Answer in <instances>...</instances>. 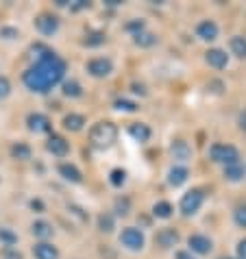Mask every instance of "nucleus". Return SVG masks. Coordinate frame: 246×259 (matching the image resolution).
Returning <instances> with one entry per match:
<instances>
[{
    "label": "nucleus",
    "instance_id": "obj_5",
    "mask_svg": "<svg viewBox=\"0 0 246 259\" xmlns=\"http://www.w3.org/2000/svg\"><path fill=\"white\" fill-rule=\"evenodd\" d=\"M120 244L127 246L129 250H142L144 244H146V237H144L140 229L127 227V229H122V233H120Z\"/></svg>",
    "mask_w": 246,
    "mask_h": 259
},
{
    "label": "nucleus",
    "instance_id": "obj_39",
    "mask_svg": "<svg viewBox=\"0 0 246 259\" xmlns=\"http://www.w3.org/2000/svg\"><path fill=\"white\" fill-rule=\"evenodd\" d=\"M31 207H33V209H44V205H42V200H31Z\"/></svg>",
    "mask_w": 246,
    "mask_h": 259
},
{
    "label": "nucleus",
    "instance_id": "obj_17",
    "mask_svg": "<svg viewBox=\"0 0 246 259\" xmlns=\"http://www.w3.org/2000/svg\"><path fill=\"white\" fill-rule=\"evenodd\" d=\"M129 135L135 140V142H140V144H144V142H148L150 140V126L148 124H144V122H135V124H131L129 126Z\"/></svg>",
    "mask_w": 246,
    "mask_h": 259
},
{
    "label": "nucleus",
    "instance_id": "obj_28",
    "mask_svg": "<svg viewBox=\"0 0 246 259\" xmlns=\"http://www.w3.org/2000/svg\"><path fill=\"white\" fill-rule=\"evenodd\" d=\"M111 185L113 188H122L125 185V181H127V172L125 170H120V168H115V170H111Z\"/></svg>",
    "mask_w": 246,
    "mask_h": 259
},
{
    "label": "nucleus",
    "instance_id": "obj_21",
    "mask_svg": "<svg viewBox=\"0 0 246 259\" xmlns=\"http://www.w3.org/2000/svg\"><path fill=\"white\" fill-rule=\"evenodd\" d=\"M85 124V118L81 116V113H68L66 118H63V128L66 131H72V133H76V131H81Z\"/></svg>",
    "mask_w": 246,
    "mask_h": 259
},
{
    "label": "nucleus",
    "instance_id": "obj_35",
    "mask_svg": "<svg viewBox=\"0 0 246 259\" xmlns=\"http://www.w3.org/2000/svg\"><path fill=\"white\" fill-rule=\"evenodd\" d=\"M237 259H246V237L237 242Z\"/></svg>",
    "mask_w": 246,
    "mask_h": 259
},
{
    "label": "nucleus",
    "instance_id": "obj_30",
    "mask_svg": "<svg viewBox=\"0 0 246 259\" xmlns=\"http://www.w3.org/2000/svg\"><path fill=\"white\" fill-rule=\"evenodd\" d=\"M233 220H235V225H237V227L246 229V203L240 205V207H237V209L233 211Z\"/></svg>",
    "mask_w": 246,
    "mask_h": 259
},
{
    "label": "nucleus",
    "instance_id": "obj_38",
    "mask_svg": "<svg viewBox=\"0 0 246 259\" xmlns=\"http://www.w3.org/2000/svg\"><path fill=\"white\" fill-rule=\"evenodd\" d=\"M177 259H196V257H192L190 250H179V253H177Z\"/></svg>",
    "mask_w": 246,
    "mask_h": 259
},
{
    "label": "nucleus",
    "instance_id": "obj_22",
    "mask_svg": "<svg viewBox=\"0 0 246 259\" xmlns=\"http://www.w3.org/2000/svg\"><path fill=\"white\" fill-rule=\"evenodd\" d=\"M229 48L237 59H246V37H242V35H233V37L229 39Z\"/></svg>",
    "mask_w": 246,
    "mask_h": 259
},
{
    "label": "nucleus",
    "instance_id": "obj_23",
    "mask_svg": "<svg viewBox=\"0 0 246 259\" xmlns=\"http://www.w3.org/2000/svg\"><path fill=\"white\" fill-rule=\"evenodd\" d=\"M133 41H135L137 46H142V48H150V46L157 44V35L155 33H148V31H137L133 35Z\"/></svg>",
    "mask_w": 246,
    "mask_h": 259
},
{
    "label": "nucleus",
    "instance_id": "obj_34",
    "mask_svg": "<svg viewBox=\"0 0 246 259\" xmlns=\"http://www.w3.org/2000/svg\"><path fill=\"white\" fill-rule=\"evenodd\" d=\"M0 37L13 39V37H18V31H16V28H0Z\"/></svg>",
    "mask_w": 246,
    "mask_h": 259
},
{
    "label": "nucleus",
    "instance_id": "obj_13",
    "mask_svg": "<svg viewBox=\"0 0 246 259\" xmlns=\"http://www.w3.org/2000/svg\"><path fill=\"white\" fill-rule=\"evenodd\" d=\"M224 179L231 183H240L246 179V163L244 161H237V163H231V165H224Z\"/></svg>",
    "mask_w": 246,
    "mask_h": 259
},
{
    "label": "nucleus",
    "instance_id": "obj_36",
    "mask_svg": "<svg viewBox=\"0 0 246 259\" xmlns=\"http://www.w3.org/2000/svg\"><path fill=\"white\" fill-rule=\"evenodd\" d=\"M237 124H240V128H242L244 133H246V109L240 113V118H237Z\"/></svg>",
    "mask_w": 246,
    "mask_h": 259
},
{
    "label": "nucleus",
    "instance_id": "obj_19",
    "mask_svg": "<svg viewBox=\"0 0 246 259\" xmlns=\"http://www.w3.org/2000/svg\"><path fill=\"white\" fill-rule=\"evenodd\" d=\"M59 175L66 179V181H70V183H81L83 181L81 170H78L76 165H72V163H61L59 165Z\"/></svg>",
    "mask_w": 246,
    "mask_h": 259
},
{
    "label": "nucleus",
    "instance_id": "obj_15",
    "mask_svg": "<svg viewBox=\"0 0 246 259\" xmlns=\"http://www.w3.org/2000/svg\"><path fill=\"white\" fill-rule=\"evenodd\" d=\"M196 35L202 41H214L218 37V24H216L214 20H205V22H200L196 26Z\"/></svg>",
    "mask_w": 246,
    "mask_h": 259
},
{
    "label": "nucleus",
    "instance_id": "obj_18",
    "mask_svg": "<svg viewBox=\"0 0 246 259\" xmlns=\"http://www.w3.org/2000/svg\"><path fill=\"white\" fill-rule=\"evenodd\" d=\"M187 177H190V170H187L185 165H172L168 172V183L179 188V185H183L187 181Z\"/></svg>",
    "mask_w": 246,
    "mask_h": 259
},
{
    "label": "nucleus",
    "instance_id": "obj_4",
    "mask_svg": "<svg viewBox=\"0 0 246 259\" xmlns=\"http://www.w3.org/2000/svg\"><path fill=\"white\" fill-rule=\"evenodd\" d=\"M202 203H205V194L200 190H190L183 194V198H181V203H179V209L185 218H190V215H194L200 209Z\"/></svg>",
    "mask_w": 246,
    "mask_h": 259
},
{
    "label": "nucleus",
    "instance_id": "obj_24",
    "mask_svg": "<svg viewBox=\"0 0 246 259\" xmlns=\"http://www.w3.org/2000/svg\"><path fill=\"white\" fill-rule=\"evenodd\" d=\"M172 205L168 203V200H159V203H155L153 205V215L155 218H161V220H166V218H170L172 215Z\"/></svg>",
    "mask_w": 246,
    "mask_h": 259
},
{
    "label": "nucleus",
    "instance_id": "obj_11",
    "mask_svg": "<svg viewBox=\"0 0 246 259\" xmlns=\"http://www.w3.org/2000/svg\"><path fill=\"white\" fill-rule=\"evenodd\" d=\"M26 124H28V131L33 133H48L50 131V120L44 113H31L26 118Z\"/></svg>",
    "mask_w": 246,
    "mask_h": 259
},
{
    "label": "nucleus",
    "instance_id": "obj_41",
    "mask_svg": "<svg viewBox=\"0 0 246 259\" xmlns=\"http://www.w3.org/2000/svg\"><path fill=\"white\" fill-rule=\"evenodd\" d=\"M224 259H233V257H224Z\"/></svg>",
    "mask_w": 246,
    "mask_h": 259
},
{
    "label": "nucleus",
    "instance_id": "obj_6",
    "mask_svg": "<svg viewBox=\"0 0 246 259\" xmlns=\"http://www.w3.org/2000/svg\"><path fill=\"white\" fill-rule=\"evenodd\" d=\"M88 72L94 78H105L113 72V63L105 57H96V59H90L88 61Z\"/></svg>",
    "mask_w": 246,
    "mask_h": 259
},
{
    "label": "nucleus",
    "instance_id": "obj_14",
    "mask_svg": "<svg viewBox=\"0 0 246 259\" xmlns=\"http://www.w3.org/2000/svg\"><path fill=\"white\" fill-rule=\"evenodd\" d=\"M155 242H157L161 248H172V246H177V244H179V231H175V229H170V227H166V229H161V231L157 233Z\"/></svg>",
    "mask_w": 246,
    "mask_h": 259
},
{
    "label": "nucleus",
    "instance_id": "obj_12",
    "mask_svg": "<svg viewBox=\"0 0 246 259\" xmlns=\"http://www.w3.org/2000/svg\"><path fill=\"white\" fill-rule=\"evenodd\" d=\"M46 148H48V153H53L55 157H66L70 153V144L63 140L61 135H50Z\"/></svg>",
    "mask_w": 246,
    "mask_h": 259
},
{
    "label": "nucleus",
    "instance_id": "obj_40",
    "mask_svg": "<svg viewBox=\"0 0 246 259\" xmlns=\"http://www.w3.org/2000/svg\"><path fill=\"white\" fill-rule=\"evenodd\" d=\"M133 92H137V94H146V90H144L142 85H133Z\"/></svg>",
    "mask_w": 246,
    "mask_h": 259
},
{
    "label": "nucleus",
    "instance_id": "obj_16",
    "mask_svg": "<svg viewBox=\"0 0 246 259\" xmlns=\"http://www.w3.org/2000/svg\"><path fill=\"white\" fill-rule=\"evenodd\" d=\"M33 255L35 259H59V250L48 242H39L33 246Z\"/></svg>",
    "mask_w": 246,
    "mask_h": 259
},
{
    "label": "nucleus",
    "instance_id": "obj_7",
    "mask_svg": "<svg viewBox=\"0 0 246 259\" xmlns=\"http://www.w3.org/2000/svg\"><path fill=\"white\" fill-rule=\"evenodd\" d=\"M187 244H190V253H198V255H209L214 248V242L207 235H200V233L190 235Z\"/></svg>",
    "mask_w": 246,
    "mask_h": 259
},
{
    "label": "nucleus",
    "instance_id": "obj_1",
    "mask_svg": "<svg viewBox=\"0 0 246 259\" xmlns=\"http://www.w3.org/2000/svg\"><path fill=\"white\" fill-rule=\"evenodd\" d=\"M63 76H66V61H63L61 57H57L55 53L46 50V53L39 55V59L24 72L22 81L35 94H46L57 83H61Z\"/></svg>",
    "mask_w": 246,
    "mask_h": 259
},
{
    "label": "nucleus",
    "instance_id": "obj_31",
    "mask_svg": "<svg viewBox=\"0 0 246 259\" xmlns=\"http://www.w3.org/2000/svg\"><path fill=\"white\" fill-rule=\"evenodd\" d=\"M0 242H5L7 246H13V244L18 242V235L9 231V229H0Z\"/></svg>",
    "mask_w": 246,
    "mask_h": 259
},
{
    "label": "nucleus",
    "instance_id": "obj_20",
    "mask_svg": "<svg viewBox=\"0 0 246 259\" xmlns=\"http://www.w3.org/2000/svg\"><path fill=\"white\" fill-rule=\"evenodd\" d=\"M31 231H33V235H35V237H39V240H48V237H53L55 229H53V225H50V222L37 220V222H33Z\"/></svg>",
    "mask_w": 246,
    "mask_h": 259
},
{
    "label": "nucleus",
    "instance_id": "obj_29",
    "mask_svg": "<svg viewBox=\"0 0 246 259\" xmlns=\"http://www.w3.org/2000/svg\"><path fill=\"white\" fill-rule=\"evenodd\" d=\"M129 209H131V200H129L127 196L125 198H115V213H118V215H127Z\"/></svg>",
    "mask_w": 246,
    "mask_h": 259
},
{
    "label": "nucleus",
    "instance_id": "obj_33",
    "mask_svg": "<svg viewBox=\"0 0 246 259\" xmlns=\"http://www.w3.org/2000/svg\"><path fill=\"white\" fill-rule=\"evenodd\" d=\"M11 94V83L7 76H0V98H7Z\"/></svg>",
    "mask_w": 246,
    "mask_h": 259
},
{
    "label": "nucleus",
    "instance_id": "obj_25",
    "mask_svg": "<svg viewBox=\"0 0 246 259\" xmlns=\"http://www.w3.org/2000/svg\"><path fill=\"white\" fill-rule=\"evenodd\" d=\"M11 155L16 157V159H20V161H26V159H31V146L18 142V144H13L11 146Z\"/></svg>",
    "mask_w": 246,
    "mask_h": 259
},
{
    "label": "nucleus",
    "instance_id": "obj_10",
    "mask_svg": "<svg viewBox=\"0 0 246 259\" xmlns=\"http://www.w3.org/2000/svg\"><path fill=\"white\" fill-rule=\"evenodd\" d=\"M205 61L212 68L222 70V68H227V63H229V55L224 53V50H220V48H209L205 53Z\"/></svg>",
    "mask_w": 246,
    "mask_h": 259
},
{
    "label": "nucleus",
    "instance_id": "obj_37",
    "mask_svg": "<svg viewBox=\"0 0 246 259\" xmlns=\"http://www.w3.org/2000/svg\"><path fill=\"white\" fill-rule=\"evenodd\" d=\"M5 259H22V255H20V253H16V250H7V253H5Z\"/></svg>",
    "mask_w": 246,
    "mask_h": 259
},
{
    "label": "nucleus",
    "instance_id": "obj_32",
    "mask_svg": "<svg viewBox=\"0 0 246 259\" xmlns=\"http://www.w3.org/2000/svg\"><path fill=\"white\" fill-rule=\"evenodd\" d=\"M115 109H120V111H137V105L131 103V100L120 98V100H115Z\"/></svg>",
    "mask_w": 246,
    "mask_h": 259
},
{
    "label": "nucleus",
    "instance_id": "obj_8",
    "mask_svg": "<svg viewBox=\"0 0 246 259\" xmlns=\"http://www.w3.org/2000/svg\"><path fill=\"white\" fill-rule=\"evenodd\" d=\"M170 157L175 161H181V163L190 161L192 159V146L185 140H175L170 144Z\"/></svg>",
    "mask_w": 246,
    "mask_h": 259
},
{
    "label": "nucleus",
    "instance_id": "obj_27",
    "mask_svg": "<svg viewBox=\"0 0 246 259\" xmlns=\"http://www.w3.org/2000/svg\"><path fill=\"white\" fill-rule=\"evenodd\" d=\"M63 94L70 96V98H78L83 94V90H81V85H78L76 81H68V83H63Z\"/></svg>",
    "mask_w": 246,
    "mask_h": 259
},
{
    "label": "nucleus",
    "instance_id": "obj_26",
    "mask_svg": "<svg viewBox=\"0 0 246 259\" xmlns=\"http://www.w3.org/2000/svg\"><path fill=\"white\" fill-rule=\"evenodd\" d=\"M98 229H100L103 233H111L113 229H115L113 215H111V213H100V215H98Z\"/></svg>",
    "mask_w": 246,
    "mask_h": 259
},
{
    "label": "nucleus",
    "instance_id": "obj_3",
    "mask_svg": "<svg viewBox=\"0 0 246 259\" xmlns=\"http://www.w3.org/2000/svg\"><path fill=\"white\" fill-rule=\"evenodd\" d=\"M209 157H212V161L220 163V165H231V163H237L242 159L240 150H237L233 144H214V146L209 148Z\"/></svg>",
    "mask_w": 246,
    "mask_h": 259
},
{
    "label": "nucleus",
    "instance_id": "obj_9",
    "mask_svg": "<svg viewBox=\"0 0 246 259\" xmlns=\"http://www.w3.org/2000/svg\"><path fill=\"white\" fill-rule=\"evenodd\" d=\"M35 26H37V31L42 35H55L59 31V20L55 16H50V13H42V16H37V20H35Z\"/></svg>",
    "mask_w": 246,
    "mask_h": 259
},
{
    "label": "nucleus",
    "instance_id": "obj_2",
    "mask_svg": "<svg viewBox=\"0 0 246 259\" xmlns=\"http://www.w3.org/2000/svg\"><path fill=\"white\" fill-rule=\"evenodd\" d=\"M115 140H118V126L113 122H96L90 128V144L94 148H111Z\"/></svg>",
    "mask_w": 246,
    "mask_h": 259
}]
</instances>
